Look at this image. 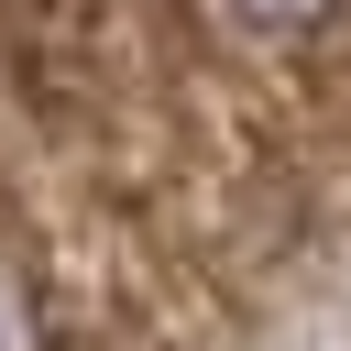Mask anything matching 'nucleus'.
<instances>
[{
  "label": "nucleus",
  "instance_id": "1",
  "mask_svg": "<svg viewBox=\"0 0 351 351\" xmlns=\"http://www.w3.org/2000/svg\"><path fill=\"white\" fill-rule=\"evenodd\" d=\"M0 351H55V318H44V285L0 263Z\"/></svg>",
  "mask_w": 351,
  "mask_h": 351
},
{
  "label": "nucleus",
  "instance_id": "2",
  "mask_svg": "<svg viewBox=\"0 0 351 351\" xmlns=\"http://www.w3.org/2000/svg\"><path fill=\"white\" fill-rule=\"evenodd\" d=\"M230 11H252V22H318L329 0H230Z\"/></svg>",
  "mask_w": 351,
  "mask_h": 351
}]
</instances>
